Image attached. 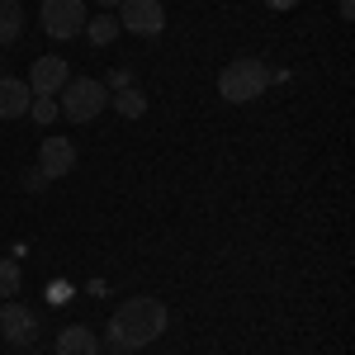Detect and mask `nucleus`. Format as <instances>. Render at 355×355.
Wrapping results in <instances>:
<instances>
[{"mask_svg": "<svg viewBox=\"0 0 355 355\" xmlns=\"http://www.w3.org/2000/svg\"><path fill=\"white\" fill-rule=\"evenodd\" d=\"M166 303L162 299H128L110 318V346L114 351H142L166 331Z\"/></svg>", "mask_w": 355, "mask_h": 355, "instance_id": "obj_1", "label": "nucleus"}, {"mask_svg": "<svg viewBox=\"0 0 355 355\" xmlns=\"http://www.w3.org/2000/svg\"><path fill=\"white\" fill-rule=\"evenodd\" d=\"M266 85H270V71H266L256 57H237V62H227L218 71V95L227 105H251V100H261Z\"/></svg>", "mask_w": 355, "mask_h": 355, "instance_id": "obj_2", "label": "nucleus"}, {"mask_svg": "<svg viewBox=\"0 0 355 355\" xmlns=\"http://www.w3.org/2000/svg\"><path fill=\"white\" fill-rule=\"evenodd\" d=\"M57 95H62V105H57V110L67 114L71 123H90L95 114L110 105V85H105V81H95V76H76V81H67V85H62Z\"/></svg>", "mask_w": 355, "mask_h": 355, "instance_id": "obj_3", "label": "nucleus"}, {"mask_svg": "<svg viewBox=\"0 0 355 355\" xmlns=\"http://www.w3.org/2000/svg\"><path fill=\"white\" fill-rule=\"evenodd\" d=\"M38 19H43V33L48 38H76L85 28V0H43V10H38Z\"/></svg>", "mask_w": 355, "mask_h": 355, "instance_id": "obj_4", "label": "nucleus"}, {"mask_svg": "<svg viewBox=\"0 0 355 355\" xmlns=\"http://www.w3.org/2000/svg\"><path fill=\"white\" fill-rule=\"evenodd\" d=\"M119 28H133L142 38H157L166 28L162 0H119Z\"/></svg>", "mask_w": 355, "mask_h": 355, "instance_id": "obj_5", "label": "nucleus"}, {"mask_svg": "<svg viewBox=\"0 0 355 355\" xmlns=\"http://www.w3.org/2000/svg\"><path fill=\"white\" fill-rule=\"evenodd\" d=\"M38 171H43L48 180L71 175V171H76V142H67V137H43V147H38Z\"/></svg>", "mask_w": 355, "mask_h": 355, "instance_id": "obj_6", "label": "nucleus"}, {"mask_svg": "<svg viewBox=\"0 0 355 355\" xmlns=\"http://www.w3.org/2000/svg\"><path fill=\"white\" fill-rule=\"evenodd\" d=\"M67 81H71V71H67L62 57H38L33 71H28V90H33V95H57Z\"/></svg>", "mask_w": 355, "mask_h": 355, "instance_id": "obj_7", "label": "nucleus"}, {"mask_svg": "<svg viewBox=\"0 0 355 355\" xmlns=\"http://www.w3.org/2000/svg\"><path fill=\"white\" fill-rule=\"evenodd\" d=\"M0 331H5L10 346H28L38 336V322H33V313H28L24 303H5L0 308Z\"/></svg>", "mask_w": 355, "mask_h": 355, "instance_id": "obj_8", "label": "nucleus"}, {"mask_svg": "<svg viewBox=\"0 0 355 355\" xmlns=\"http://www.w3.org/2000/svg\"><path fill=\"white\" fill-rule=\"evenodd\" d=\"M33 105V90L19 76H0V119H19Z\"/></svg>", "mask_w": 355, "mask_h": 355, "instance_id": "obj_9", "label": "nucleus"}, {"mask_svg": "<svg viewBox=\"0 0 355 355\" xmlns=\"http://www.w3.org/2000/svg\"><path fill=\"white\" fill-rule=\"evenodd\" d=\"M57 355H100V336L90 327H67L57 336Z\"/></svg>", "mask_w": 355, "mask_h": 355, "instance_id": "obj_10", "label": "nucleus"}, {"mask_svg": "<svg viewBox=\"0 0 355 355\" xmlns=\"http://www.w3.org/2000/svg\"><path fill=\"white\" fill-rule=\"evenodd\" d=\"M24 28V5L19 0H0V48H10Z\"/></svg>", "mask_w": 355, "mask_h": 355, "instance_id": "obj_11", "label": "nucleus"}, {"mask_svg": "<svg viewBox=\"0 0 355 355\" xmlns=\"http://www.w3.org/2000/svg\"><path fill=\"white\" fill-rule=\"evenodd\" d=\"M81 33L90 38V48H110L114 38H119V19L114 15H95V19H85Z\"/></svg>", "mask_w": 355, "mask_h": 355, "instance_id": "obj_12", "label": "nucleus"}, {"mask_svg": "<svg viewBox=\"0 0 355 355\" xmlns=\"http://www.w3.org/2000/svg\"><path fill=\"white\" fill-rule=\"evenodd\" d=\"M110 105H114L119 114H123V119H142V114H147V95L128 85V90H119V95H114Z\"/></svg>", "mask_w": 355, "mask_h": 355, "instance_id": "obj_13", "label": "nucleus"}, {"mask_svg": "<svg viewBox=\"0 0 355 355\" xmlns=\"http://www.w3.org/2000/svg\"><path fill=\"white\" fill-rule=\"evenodd\" d=\"M19 284H24V270L10 261V256H0V299H10V294H19Z\"/></svg>", "mask_w": 355, "mask_h": 355, "instance_id": "obj_14", "label": "nucleus"}, {"mask_svg": "<svg viewBox=\"0 0 355 355\" xmlns=\"http://www.w3.org/2000/svg\"><path fill=\"white\" fill-rule=\"evenodd\" d=\"M28 114H33V119H38V123H53L57 114V95H33V105H28Z\"/></svg>", "mask_w": 355, "mask_h": 355, "instance_id": "obj_15", "label": "nucleus"}, {"mask_svg": "<svg viewBox=\"0 0 355 355\" xmlns=\"http://www.w3.org/2000/svg\"><path fill=\"white\" fill-rule=\"evenodd\" d=\"M24 190H28V194L48 190V175H43V171H38V166H33V171H24Z\"/></svg>", "mask_w": 355, "mask_h": 355, "instance_id": "obj_16", "label": "nucleus"}, {"mask_svg": "<svg viewBox=\"0 0 355 355\" xmlns=\"http://www.w3.org/2000/svg\"><path fill=\"white\" fill-rule=\"evenodd\" d=\"M67 299H71V284H67V279L48 284V303H67Z\"/></svg>", "mask_w": 355, "mask_h": 355, "instance_id": "obj_17", "label": "nucleus"}, {"mask_svg": "<svg viewBox=\"0 0 355 355\" xmlns=\"http://www.w3.org/2000/svg\"><path fill=\"white\" fill-rule=\"evenodd\" d=\"M266 5H270V10H294L299 0H266Z\"/></svg>", "mask_w": 355, "mask_h": 355, "instance_id": "obj_18", "label": "nucleus"}, {"mask_svg": "<svg viewBox=\"0 0 355 355\" xmlns=\"http://www.w3.org/2000/svg\"><path fill=\"white\" fill-rule=\"evenodd\" d=\"M355 15V0H341V19H351Z\"/></svg>", "mask_w": 355, "mask_h": 355, "instance_id": "obj_19", "label": "nucleus"}, {"mask_svg": "<svg viewBox=\"0 0 355 355\" xmlns=\"http://www.w3.org/2000/svg\"><path fill=\"white\" fill-rule=\"evenodd\" d=\"M100 5H119V0H100Z\"/></svg>", "mask_w": 355, "mask_h": 355, "instance_id": "obj_20", "label": "nucleus"}, {"mask_svg": "<svg viewBox=\"0 0 355 355\" xmlns=\"http://www.w3.org/2000/svg\"><path fill=\"white\" fill-rule=\"evenodd\" d=\"M0 71H5V62H0Z\"/></svg>", "mask_w": 355, "mask_h": 355, "instance_id": "obj_21", "label": "nucleus"}]
</instances>
